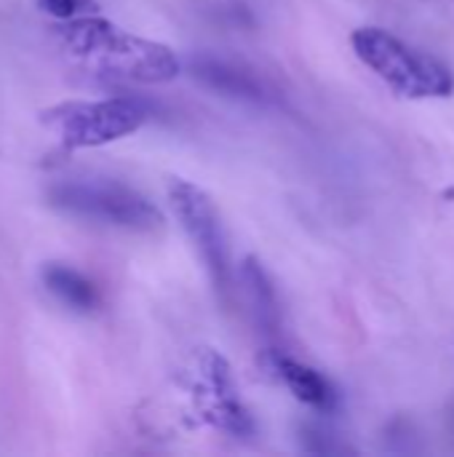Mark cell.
<instances>
[{
    "instance_id": "6da1fadb",
    "label": "cell",
    "mask_w": 454,
    "mask_h": 457,
    "mask_svg": "<svg viewBox=\"0 0 454 457\" xmlns=\"http://www.w3.org/2000/svg\"><path fill=\"white\" fill-rule=\"evenodd\" d=\"M62 48L102 78L134 83H169L179 75V56L155 40L131 35L99 16L67 19L56 27Z\"/></svg>"
},
{
    "instance_id": "7a4b0ae2",
    "label": "cell",
    "mask_w": 454,
    "mask_h": 457,
    "mask_svg": "<svg viewBox=\"0 0 454 457\" xmlns=\"http://www.w3.org/2000/svg\"><path fill=\"white\" fill-rule=\"evenodd\" d=\"M356 56L396 94L407 99H444L454 91L447 64L412 48L380 27H361L351 37Z\"/></svg>"
},
{
    "instance_id": "3957f363",
    "label": "cell",
    "mask_w": 454,
    "mask_h": 457,
    "mask_svg": "<svg viewBox=\"0 0 454 457\" xmlns=\"http://www.w3.org/2000/svg\"><path fill=\"white\" fill-rule=\"evenodd\" d=\"M45 201L67 217L120 230L150 233L163 225V214L158 212V206L147 201L139 190L102 177L59 179L48 185Z\"/></svg>"
},
{
    "instance_id": "277c9868",
    "label": "cell",
    "mask_w": 454,
    "mask_h": 457,
    "mask_svg": "<svg viewBox=\"0 0 454 457\" xmlns=\"http://www.w3.org/2000/svg\"><path fill=\"white\" fill-rule=\"evenodd\" d=\"M40 120L56 134L62 150H80L134 134L147 120V107L126 96L99 102H62L45 110Z\"/></svg>"
},
{
    "instance_id": "5b68a950",
    "label": "cell",
    "mask_w": 454,
    "mask_h": 457,
    "mask_svg": "<svg viewBox=\"0 0 454 457\" xmlns=\"http://www.w3.org/2000/svg\"><path fill=\"white\" fill-rule=\"evenodd\" d=\"M190 391H193L198 418L203 423H209L211 428H217L233 439H249L257 434L252 412L238 399L230 364L219 351H214V348L195 351Z\"/></svg>"
},
{
    "instance_id": "8992f818",
    "label": "cell",
    "mask_w": 454,
    "mask_h": 457,
    "mask_svg": "<svg viewBox=\"0 0 454 457\" xmlns=\"http://www.w3.org/2000/svg\"><path fill=\"white\" fill-rule=\"evenodd\" d=\"M169 204H171L174 217L179 220L182 230L187 233L190 244L198 249L214 289L222 297H227L230 257H227V244H225L222 222L214 209V201L198 185H193L187 179H171L169 182Z\"/></svg>"
},
{
    "instance_id": "52a82bcc",
    "label": "cell",
    "mask_w": 454,
    "mask_h": 457,
    "mask_svg": "<svg viewBox=\"0 0 454 457\" xmlns=\"http://www.w3.org/2000/svg\"><path fill=\"white\" fill-rule=\"evenodd\" d=\"M262 367L268 370L270 378L284 383L297 402L308 404L310 410H318V412L337 410V391L313 367H308V364H302V361H297L281 351H265Z\"/></svg>"
},
{
    "instance_id": "ba28073f",
    "label": "cell",
    "mask_w": 454,
    "mask_h": 457,
    "mask_svg": "<svg viewBox=\"0 0 454 457\" xmlns=\"http://www.w3.org/2000/svg\"><path fill=\"white\" fill-rule=\"evenodd\" d=\"M190 72L195 80H201L206 88H211L222 96H233L241 102H252V104H265L270 99L265 83L257 75H252L249 70H244L227 59L198 54L190 59Z\"/></svg>"
},
{
    "instance_id": "9c48e42d",
    "label": "cell",
    "mask_w": 454,
    "mask_h": 457,
    "mask_svg": "<svg viewBox=\"0 0 454 457\" xmlns=\"http://www.w3.org/2000/svg\"><path fill=\"white\" fill-rule=\"evenodd\" d=\"M241 284L249 295V303H252V311L257 316V324L268 332V335H276L281 329V308H278V295H276V287L268 276V270L262 268L260 260L254 257H246L241 262Z\"/></svg>"
},
{
    "instance_id": "30bf717a",
    "label": "cell",
    "mask_w": 454,
    "mask_h": 457,
    "mask_svg": "<svg viewBox=\"0 0 454 457\" xmlns=\"http://www.w3.org/2000/svg\"><path fill=\"white\" fill-rule=\"evenodd\" d=\"M43 284L54 297H59L67 308H72L78 313H91L99 308V292H96L94 281L75 268L45 265L43 268Z\"/></svg>"
},
{
    "instance_id": "8fae6325",
    "label": "cell",
    "mask_w": 454,
    "mask_h": 457,
    "mask_svg": "<svg viewBox=\"0 0 454 457\" xmlns=\"http://www.w3.org/2000/svg\"><path fill=\"white\" fill-rule=\"evenodd\" d=\"M300 445L305 453H313V455H337V453H348L345 445H337L334 436L329 431H324L321 426H302L300 428Z\"/></svg>"
},
{
    "instance_id": "7c38bea8",
    "label": "cell",
    "mask_w": 454,
    "mask_h": 457,
    "mask_svg": "<svg viewBox=\"0 0 454 457\" xmlns=\"http://www.w3.org/2000/svg\"><path fill=\"white\" fill-rule=\"evenodd\" d=\"M40 11L59 19V21H67V19H78V16H86V13H94L96 11V3L94 0H37Z\"/></svg>"
}]
</instances>
